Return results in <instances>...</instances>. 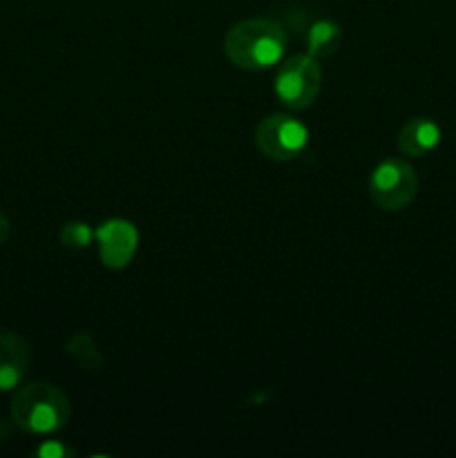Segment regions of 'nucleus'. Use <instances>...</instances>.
<instances>
[{"instance_id":"1","label":"nucleus","mask_w":456,"mask_h":458,"mask_svg":"<svg viewBox=\"0 0 456 458\" xmlns=\"http://www.w3.org/2000/svg\"><path fill=\"white\" fill-rule=\"evenodd\" d=\"M289 36L273 18H246L226 31L224 54L240 70L259 72L282 63Z\"/></svg>"},{"instance_id":"2","label":"nucleus","mask_w":456,"mask_h":458,"mask_svg":"<svg viewBox=\"0 0 456 458\" xmlns=\"http://www.w3.org/2000/svg\"><path fill=\"white\" fill-rule=\"evenodd\" d=\"M9 411L18 429L45 437L67 428L72 419V403L56 385L30 383L18 389Z\"/></svg>"},{"instance_id":"3","label":"nucleus","mask_w":456,"mask_h":458,"mask_svg":"<svg viewBox=\"0 0 456 458\" xmlns=\"http://www.w3.org/2000/svg\"><path fill=\"white\" fill-rule=\"evenodd\" d=\"M322 89V67L311 54H293L275 72V97L284 107L302 112L316 103Z\"/></svg>"},{"instance_id":"4","label":"nucleus","mask_w":456,"mask_h":458,"mask_svg":"<svg viewBox=\"0 0 456 458\" xmlns=\"http://www.w3.org/2000/svg\"><path fill=\"white\" fill-rule=\"evenodd\" d=\"M369 197L378 208L398 213L414 201L418 192V174L401 157L383 159L369 174Z\"/></svg>"},{"instance_id":"5","label":"nucleus","mask_w":456,"mask_h":458,"mask_svg":"<svg viewBox=\"0 0 456 458\" xmlns=\"http://www.w3.org/2000/svg\"><path fill=\"white\" fill-rule=\"evenodd\" d=\"M255 143L264 157L273 161H293L308 143V128L291 114H268L255 130Z\"/></svg>"},{"instance_id":"6","label":"nucleus","mask_w":456,"mask_h":458,"mask_svg":"<svg viewBox=\"0 0 456 458\" xmlns=\"http://www.w3.org/2000/svg\"><path fill=\"white\" fill-rule=\"evenodd\" d=\"M98 255L107 268H125L139 246V233L125 219H107L97 231Z\"/></svg>"},{"instance_id":"7","label":"nucleus","mask_w":456,"mask_h":458,"mask_svg":"<svg viewBox=\"0 0 456 458\" xmlns=\"http://www.w3.org/2000/svg\"><path fill=\"white\" fill-rule=\"evenodd\" d=\"M30 367V349L18 334H0V392L21 387Z\"/></svg>"},{"instance_id":"8","label":"nucleus","mask_w":456,"mask_h":458,"mask_svg":"<svg viewBox=\"0 0 456 458\" xmlns=\"http://www.w3.org/2000/svg\"><path fill=\"white\" fill-rule=\"evenodd\" d=\"M441 125L429 116H414L398 132V150L407 157H427L441 143Z\"/></svg>"},{"instance_id":"9","label":"nucleus","mask_w":456,"mask_h":458,"mask_svg":"<svg viewBox=\"0 0 456 458\" xmlns=\"http://www.w3.org/2000/svg\"><path fill=\"white\" fill-rule=\"evenodd\" d=\"M304 43H307V54L313 58L322 61V58L334 56L342 45V30L338 22L329 21V18H317V21L308 22L304 30Z\"/></svg>"},{"instance_id":"10","label":"nucleus","mask_w":456,"mask_h":458,"mask_svg":"<svg viewBox=\"0 0 456 458\" xmlns=\"http://www.w3.org/2000/svg\"><path fill=\"white\" fill-rule=\"evenodd\" d=\"M65 352H67V356H70L72 360H74L83 371L101 369L103 356H101V352L97 349L94 338L89 334L79 331V334L72 335L65 344Z\"/></svg>"},{"instance_id":"11","label":"nucleus","mask_w":456,"mask_h":458,"mask_svg":"<svg viewBox=\"0 0 456 458\" xmlns=\"http://www.w3.org/2000/svg\"><path fill=\"white\" fill-rule=\"evenodd\" d=\"M97 240V233L85 222H70L61 228V242L67 249H88Z\"/></svg>"},{"instance_id":"12","label":"nucleus","mask_w":456,"mask_h":458,"mask_svg":"<svg viewBox=\"0 0 456 458\" xmlns=\"http://www.w3.org/2000/svg\"><path fill=\"white\" fill-rule=\"evenodd\" d=\"M38 458H67L74 456V450L65 445L63 441H43L34 452Z\"/></svg>"},{"instance_id":"13","label":"nucleus","mask_w":456,"mask_h":458,"mask_svg":"<svg viewBox=\"0 0 456 458\" xmlns=\"http://www.w3.org/2000/svg\"><path fill=\"white\" fill-rule=\"evenodd\" d=\"M9 233H12V224H9L7 215L0 213V244L9 240Z\"/></svg>"}]
</instances>
